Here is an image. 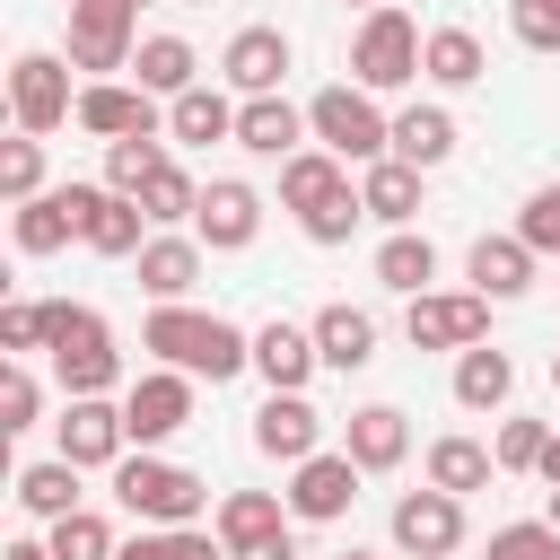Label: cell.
I'll use <instances>...</instances> for the list:
<instances>
[{"instance_id": "cell-1", "label": "cell", "mask_w": 560, "mask_h": 560, "mask_svg": "<svg viewBox=\"0 0 560 560\" xmlns=\"http://www.w3.org/2000/svg\"><path fill=\"white\" fill-rule=\"evenodd\" d=\"M140 350H158L166 368L210 376V385H228L236 368H254V332H236L228 315H192V306H158L140 324Z\"/></svg>"}, {"instance_id": "cell-2", "label": "cell", "mask_w": 560, "mask_h": 560, "mask_svg": "<svg viewBox=\"0 0 560 560\" xmlns=\"http://www.w3.org/2000/svg\"><path fill=\"white\" fill-rule=\"evenodd\" d=\"M44 350H52V376L70 385V402H88V394H105V385L122 376L114 324H105L96 306H44Z\"/></svg>"}, {"instance_id": "cell-3", "label": "cell", "mask_w": 560, "mask_h": 560, "mask_svg": "<svg viewBox=\"0 0 560 560\" xmlns=\"http://www.w3.org/2000/svg\"><path fill=\"white\" fill-rule=\"evenodd\" d=\"M114 499H122L140 525H192V516L210 508V481L184 472V464H166V455H122V464H114Z\"/></svg>"}, {"instance_id": "cell-4", "label": "cell", "mask_w": 560, "mask_h": 560, "mask_svg": "<svg viewBox=\"0 0 560 560\" xmlns=\"http://www.w3.org/2000/svg\"><path fill=\"white\" fill-rule=\"evenodd\" d=\"M306 131H315L341 166H376V158H394V122L376 114L368 88H324V96L306 105Z\"/></svg>"}, {"instance_id": "cell-5", "label": "cell", "mask_w": 560, "mask_h": 560, "mask_svg": "<svg viewBox=\"0 0 560 560\" xmlns=\"http://www.w3.org/2000/svg\"><path fill=\"white\" fill-rule=\"evenodd\" d=\"M420 52H429V35L385 0V9H368V18H359L350 70H359V88H368V96H385V88H411V79H420Z\"/></svg>"}, {"instance_id": "cell-6", "label": "cell", "mask_w": 560, "mask_h": 560, "mask_svg": "<svg viewBox=\"0 0 560 560\" xmlns=\"http://www.w3.org/2000/svg\"><path fill=\"white\" fill-rule=\"evenodd\" d=\"M9 114H18L26 140L61 131V122L79 114V96H70V61H61V52H18V70H9Z\"/></svg>"}, {"instance_id": "cell-7", "label": "cell", "mask_w": 560, "mask_h": 560, "mask_svg": "<svg viewBox=\"0 0 560 560\" xmlns=\"http://www.w3.org/2000/svg\"><path fill=\"white\" fill-rule=\"evenodd\" d=\"M402 332H411V350H472L490 332V298L481 289H429V298H411Z\"/></svg>"}, {"instance_id": "cell-8", "label": "cell", "mask_w": 560, "mask_h": 560, "mask_svg": "<svg viewBox=\"0 0 560 560\" xmlns=\"http://www.w3.org/2000/svg\"><path fill=\"white\" fill-rule=\"evenodd\" d=\"M122 429H131L140 455H149L158 438L192 429V376H184V368H149V376H131V394H122Z\"/></svg>"}, {"instance_id": "cell-9", "label": "cell", "mask_w": 560, "mask_h": 560, "mask_svg": "<svg viewBox=\"0 0 560 560\" xmlns=\"http://www.w3.org/2000/svg\"><path fill=\"white\" fill-rule=\"evenodd\" d=\"M96 201H105L96 184H61V192H35V201H18V219H9L18 254H61L70 236H88V210H96Z\"/></svg>"}, {"instance_id": "cell-10", "label": "cell", "mask_w": 560, "mask_h": 560, "mask_svg": "<svg viewBox=\"0 0 560 560\" xmlns=\"http://www.w3.org/2000/svg\"><path fill=\"white\" fill-rule=\"evenodd\" d=\"M131 26H140V0H70V61L79 70H122Z\"/></svg>"}, {"instance_id": "cell-11", "label": "cell", "mask_w": 560, "mask_h": 560, "mask_svg": "<svg viewBox=\"0 0 560 560\" xmlns=\"http://www.w3.org/2000/svg\"><path fill=\"white\" fill-rule=\"evenodd\" d=\"M254 228H262V192H254V184H236V175H219V184H201V210H192V236H201L210 254H245V245H254Z\"/></svg>"}, {"instance_id": "cell-12", "label": "cell", "mask_w": 560, "mask_h": 560, "mask_svg": "<svg viewBox=\"0 0 560 560\" xmlns=\"http://www.w3.org/2000/svg\"><path fill=\"white\" fill-rule=\"evenodd\" d=\"M289 516H306V525H332V516H350V499H359V464L350 455H306V464H289Z\"/></svg>"}, {"instance_id": "cell-13", "label": "cell", "mask_w": 560, "mask_h": 560, "mask_svg": "<svg viewBox=\"0 0 560 560\" xmlns=\"http://www.w3.org/2000/svg\"><path fill=\"white\" fill-rule=\"evenodd\" d=\"M394 542H402L411 560H446V551L464 542V499H446V490H402V499H394Z\"/></svg>"}, {"instance_id": "cell-14", "label": "cell", "mask_w": 560, "mask_h": 560, "mask_svg": "<svg viewBox=\"0 0 560 560\" xmlns=\"http://www.w3.org/2000/svg\"><path fill=\"white\" fill-rule=\"evenodd\" d=\"M122 446H131V429H122V402L88 394V402H70V411H61V464L96 472V464H122Z\"/></svg>"}, {"instance_id": "cell-15", "label": "cell", "mask_w": 560, "mask_h": 560, "mask_svg": "<svg viewBox=\"0 0 560 560\" xmlns=\"http://www.w3.org/2000/svg\"><path fill=\"white\" fill-rule=\"evenodd\" d=\"M219 70H228V88H245V96H280V79H289V35H280V26H236L228 52H219Z\"/></svg>"}, {"instance_id": "cell-16", "label": "cell", "mask_w": 560, "mask_h": 560, "mask_svg": "<svg viewBox=\"0 0 560 560\" xmlns=\"http://www.w3.org/2000/svg\"><path fill=\"white\" fill-rule=\"evenodd\" d=\"M254 446L280 455V464H306V455H324V411H315L306 394H271V402L254 411Z\"/></svg>"}, {"instance_id": "cell-17", "label": "cell", "mask_w": 560, "mask_h": 560, "mask_svg": "<svg viewBox=\"0 0 560 560\" xmlns=\"http://www.w3.org/2000/svg\"><path fill=\"white\" fill-rule=\"evenodd\" d=\"M79 131H96V140L114 149V140L158 131V105H149V88H114V79H96V88H79Z\"/></svg>"}, {"instance_id": "cell-18", "label": "cell", "mask_w": 560, "mask_h": 560, "mask_svg": "<svg viewBox=\"0 0 560 560\" xmlns=\"http://www.w3.org/2000/svg\"><path fill=\"white\" fill-rule=\"evenodd\" d=\"M210 534H219L228 551H262V542L289 534V499H280V490H228L219 516H210Z\"/></svg>"}, {"instance_id": "cell-19", "label": "cell", "mask_w": 560, "mask_h": 560, "mask_svg": "<svg viewBox=\"0 0 560 560\" xmlns=\"http://www.w3.org/2000/svg\"><path fill=\"white\" fill-rule=\"evenodd\" d=\"M254 368H262V385H271V394H306V376H315L324 359H315V332H298V324H280V315H271V324L254 332Z\"/></svg>"}, {"instance_id": "cell-20", "label": "cell", "mask_w": 560, "mask_h": 560, "mask_svg": "<svg viewBox=\"0 0 560 560\" xmlns=\"http://www.w3.org/2000/svg\"><path fill=\"white\" fill-rule=\"evenodd\" d=\"M359 472H394L402 455H411V420L394 411V402H359L350 411V446H341Z\"/></svg>"}, {"instance_id": "cell-21", "label": "cell", "mask_w": 560, "mask_h": 560, "mask_svg": "<svg viewBox=\"0 0 560 560\" xmlns=\"http://www.w3.org/2000/svg\"><path fill=\"white\" fill-rule=\"evenodd\" d=\"M306 332H315V359L341 368V376H359V368L376 359V315H368V306H324Z\"/></svg>"}, {"instance_id": "cell-22", "label": "cell", "mask_w": 560, "mask_h": 560, "mask_svg": "<svg viewBox=\"0 0 560 560\" xmlns=\"http://www.w3.org/2000/svg\"><path fill=\"white\" fill-rule=\"evenodd\" d=\"M298 131H306V114L289 96H245L236 105V149H254V158H298Z\"/></svg>"}, {"instance_id": "cell-23", "label": "cell", "mask_w": 560, "mask_h": 560, "mask_svg": "<svg viewBox=\"0 0 560 560\" xmlns=\"http://www.w3.org/2000/svg\"><path fill=\"white\" fill-rule=\"evenodd\" d=\"M131 262H140V289H149L158 306H175V298L201 280V236H149Z\"/></svg>"}, {"instance_id": "cell-24", "label": "cell", "mask_w": 560, "mask_h": 560, "mask_svg": "<svg viewBox=\"0 0 560 560\" xmlns=\"http://www.w3.org/2000/svg\"><path fill=\"white\" fill-rule=\"evenodd\" d=\"M350 192V175H341V158L332 149H298V158H280V201L306 219V210H324V201H341Z\"/></svg>"}, {"instance_id": "cell-25", "label": "cell", "mask_w": 560, "mask_h": 560, "mask_svg": "<svg viewBox=\"0 0 560 560\" xmlns=\"http://www.w3.org/2000/svg\"><path fill=\"white\" fill-rule=\"evenodd\" d=\"M508 394H516V359H508V350H490V341L455 350V402H464V411H499Z\"/></svg>"}, {"instance_id": "cell-26", "label": "cell", "mask_w": 560, "mask_h": 560, "mask_svg": "<svg viewBox=\"0 0 560 560\" xmlns=\"http://www.w3.org/2000/svg\"><path fill=\"white\" fill-rule=\"evenodd\" d=\"M394 158L420 166V175L446 166V158H455V114H446V105H411V114H394Z\"/></svg>"}, {"instance_id": "cell-27", "label": "cell", "mask_w": 560, "mask_h": 560, "mask_svg": "<svg viewBox=\"0 0 560 560\" xmlns=\"http://www.w3.org/2000/svg\"><path fill=\"white\" fill-rule=\"evenodd\" d=\"M359 201H368V219H385V228H411V219H420V166H402V158H376V166L359 175Z\"/></svg>"}, {"instance_id": "cell-28", "label": "cell", "mask_w": 560, "mask_h": 560, "mask_svg": "<svg viewBox=\"0 0 560 560\" xmlns=\"http://www.w3.org/2000/svg\"><path fill=\"white\" fill-rule=\"evenodd\" d=\"M472 289L481 298H525L534 289V245L525 236H481L472 245Z\"/></svg>"}, {"instance_id": "cell-29", "label": "cell", "mask_w": 560, "mask_h": 560, "mask_svg": "<svg viewBox=\"0 0 560 560\" xmlns=\"http://www.w3.org/2000/svg\"><path fill=\"white\" fill-rule=\"evenodd\" d=\"M490 472H499V455H490L481 438H438V446H429V490H446V499L490 490Z\"/></svg>"}, {"instance_id": "cell-30", "label": "cell", "mask_w": 560, "mask_h": 560, "mask_svg": "<svg viewBox=\"0 0 560 560\" xmlns=\"http://www.w3.org/2000/svg\"><path fill=\"white\" fill-rule=\"evenodd\" d=\"M131 70H140V88H149V96H166V105H175L184 88H201V79H192L201 61H192V44H184V35H149V44L131 52Z\"/></svg>"}, {"instance_id": "cell-31", "label": "cell", "mask_w": 560, "mask_h": 560, "mask_svg": "<svg viewBox=\"0 0 560 560\" xmlns=\"http://www.w3.org/2000/svg\"><path fill=\"white\" fill-rule=\"evenodd\" d=\"M166 131H175V140H192V149H210V140H236V105H228L219 88H184V96L166 105Z\"/></svg>"}, {"instance_id": "cell-32", "label": "cell", "mask_w": 560, "mask_h": 560, "mask_svg": "<svg viewBox=\"0 0 560 560\" xmlns=\"http://www.w3.org/2000/svg\"><path fill=\"white\" fill-rule=\"evenodd\" d=\"M376 280L402 289V298H429V280H438V245L411 236V228H394V236L376 245Z\"/></svg>"}, {"instance_id": "cell-33", "label": "cell", "mask_w": 560, "mask_h": 560, "mask_svg": "<svg viewBox=\"0 0 560 560\" xmlns=\"http://www.w3.org/2000/svg\"><path fill=\"white\" fill-rule=\"evenodd\" d=\"M18 508L26 516H44V525H61V516H79V464H26L18 472Z\"/></svg>"}, {"instance_id": "cell-34", "label": "cell", "mask_w": 560, "mask_h": 560, "mask_svg": "<svg viewBox=\"0 0 560 560\" xmlns=\"http://www.w3.org/2000/svg\"><path fill=\"white\" fill-rule=\"evenodd\" d=\"M420 70H429L438 88H472L490 61H481V35H472V26H438V35H429V52H420Z\"/></svg>"}, {"instance_id": "cell-35", "label": "cell", "mask_w": 560, "mask_h": 560, "mask_svg": "<svg viewBox=\"0 0 560 560\" xmlns=\"http://www.w3.org/2000/svg\"><path fill=\"white\" fill-rule=\"evenodd\" d=\"M158 175H166V149H158V131H140V140H114V149H105V192L140 201Z\"/></svg>"}, {"instance_id": "cell-36", "label": "cell", "mask_w": 560, "mask_h": 560, "mask_svg": "<svg viewBox=\"0 0 560 560\" xmlns=\"http://www.w3.org/2000/svg\"><path fill=\"white\" fill-rule=\"evenodd\" d=\"M140 228H149V210L122 201V192H105V201L88 210V236H79V245H96V254H140V245H149Z\"/></svg>"}, {"instance_id": "cell-37", "label": "cell", "mask_w": 560, "mask_h": 560, "mask_svg": "<svg viewBox=\"0 0 560 560\" xmlns=\"http://www.w3.org/2000/svg\"><path fill=\"white\" fill-rule=\"evenodd\" d=\"M114 560H236L219 534H192V525H158V534H140V542H122Z\"/></svg>"}, {"instance_id": "cell-38", "label": "cell", "mask_w": 560, "mask_h": 560, "mask_svg": "<svg viewBox=\"0 0 560 560\" xmlns=\"http://www.w3.org/2000/svg\"><path fill=\"white\" fill-rule=\"evenodd\" d=\"M122 542H114V525L96 516V508H79V516H61L52 525V560H114Z\"/></svg>"}, {"instance_id": "cell-39", "label": "cell", "mask_w": 560, "mask_h": 560, "mask_svg": "<svg viewBox=\"0 0 560 560\" xmlns=\"http://www.w3.org/2000/svg\"><path fill=\"white\" fill-rule=\"evenodd\" d=\"M0 192H9V201H35V192H44V140L18 131V140L0 149Z\"/></svg>"}, {"instance_id": "cell-40", "label": "cell", "mask_w": 560, "mask_h": 560, "mask_svg": "<svg viewBox=\"0 0 560 560\" xmlns=\"http://www.w3.org/2000/svg\"><path fill=\"white\" fill-rule=\"evenodd\" d=\"M140 210H149L158 228H175V219H192V210H201V184H192L184 166H166V175H158V184L140 192Z\"/></svg>"}, {"instance_id": "cell-41", "label": "cell", "mask_w": 560, "mask_h": 560, "mask_svg": "<svg viewBox=\"0 0 560 560\" xmlns=\"http://www.w3.org/2000/svg\"><path fill=\"white\" fill-rule=\"evenodd\" d=\"M35 411H44V385H35V376H26L18 359H9V368H0V438L35 429Z\"/></svg>"}, {"instance_id": "cell-42", "label": "cell", "mask_w": 560, "mask_h": 560, "mask_svg": "<svg viewBox=\"0 0 560 560\" xmlns=\"http://www.w3.org/2000/svg\"><path fill=\"white\" fill-rule=\"evenodd\" d=\"M481 560H560V525H499Z\"/></svg>"}, {"instance_id": "cell-43", "label": "cell", "mask_w": 560, "mask_h": 560, "mask_svg": "<svg viewBox=\"0 0 560 560\" xmlns=\"http://www.w3.org/2000/svg\"><path fill=\"white\" fill-rule=\"evenodd\" d=\"M542 446H551V429H542V420H508L490 455H499V472H534V464H542Z\"/></svg>"}, {"instance_id": "cell-44", "label": "cell", "mask_w": 560, "mask_h": 560, "mask_svg": "<svg viewBox=\"0 0 560 560\" xmlns=\"http://www.w3.org/2000/svg\"><path fill=\"white\" fill-rule=\"evenodd\" d=\"M508 26H516V44L560 52V0H508Z\"/></svg>"}, {"instance_id": "cell-45", "label": "cell", "mask_w": 560, "mask_h": 560, "mask_svg": "<svg viewBox=\"0 0 560 560\" xmlns=\"http://www.w3.org/2000/svg\"><path fill=\"white\" fill-rule=\"evenodd\" d=\"M516 236H525L534 254H560V184H542V192L516 210Z\"/></svg>"}, {"instance_id": "cell-46", "label": "cell", "mask_w": 560, "mask_h": 560, "mask_svg": "<svg viewBox=\"0 0 560 560\" xmlns=\"http://www.w3.org/2000/svg\"><path fill=\"white\" fill-rule=\"evenodd\" d=\"M359 219H368V201H359V192H341V201H324V210H306L298 228H306L315 245H350V228H359Z\"/></svg>"}, {"instance_id": "cell-47", "label": "cell", "mask_w": 560, "mask_h": 560, "mask_svg": "<svg viewBox=\"0 0 560 560\" xmlns=\"http://www.w3.org/2000/svg\"><path fill=\"white\" fill-rule=\"evenodd\" d=\"M0 350H44V306H0Z\"/></svg>"}, {"instance_id": "cell-48", "label": "cell", "mask_w": 560, "mask_h": 560, "mask_svg": "<svg viewBox=\"0 0 560 560\" xmlns=\"http://www.w3.org/2000/svg\"><path fill=\"white\" fill-rule=\"evenodd\" d=\"M534 472H542V481L560 490V429H551V446H542V464H534Z\"/></svg>"}, {"instance_id": "cell-49", "label": "cell", "mask_w": 560, "mask_h": 560, "mask_svg": "<svg viewBox=\"0 0 560 560\" xmlns=\"http://www.w3.org/2000/svg\"><path fill=\"white\" fill-rule=\"evenodd\" d=\"M236 560H298V551H289V534H280V542H262V551H236Z\"/></svg>"}, {"instance_id": "cell-50", "label": "cell", "mask_w": 560, "mask_h": 560, "mask_svg": "<svg viewBox=\"0 0 560 560\" xmlns=\"http://www.w3.org/2000/svg\"><path fill=\"white\" fill-rule=\"evenodd\" d=\"M0 560H52V542H9Z\"/></svg>"}, {"instance_id": "cell-51", "label": "cell", "mask_w": 560, "mask_h": 560, "mask_svg": "<svg viewBox=\"0 0 560 560\" xmlns=\"http://www.w3.org/2000/svg\"><path fill=\"white\" fill-rule=\"evenodd\" d=\"M542 525H560V490H551V516H542Z\"/></svg>"}, {"instance_id": "cell-52", "label": "cell", "mask_w": 560, "mask_h": 560, "mask_svg": "<svg viewBox=\"0 0 560 560\" xmlns=\"http://www.w3.org/2000/svg\"><path fill=\"white\" fill-rule=\"evenodd\" d=\"M551 385H560V350H551Z\"/></svg>"}, {"instance_id": "cell-53", "label": "cell", "mask_w": 560, "mask_h": 560, "mask_svg": "<svg viewBox=\"0 0 560 560\" xmlns=\"http://www.w3.org/2000/svg\"><path fill=\"white\" fill-rule=\"evenodd\" d=\"M359 9H385V0H359Z\"/></svg>"}, {"instance_id": "cell-54", "label": "cell", "mask_w": 560, "mask_h": 560, "mask_svg": "<svg viewBox=\"0 0 560 560\" xmlns=\"http://www.w3.org/2000/svg\"><path fill=\"white\" fill-rule=\"evenodd\" d=\"M341 560H368V551H341Z\"/></svg>"}]
</instances>
